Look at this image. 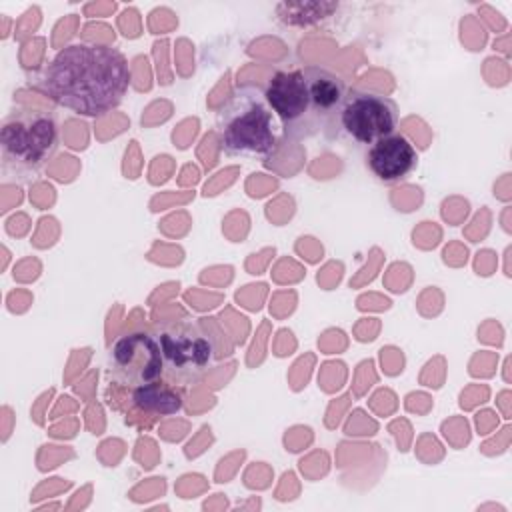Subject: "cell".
Listing matches in <instances>:
<instances>
[{
  "instance_id": "6da1fadb",
  "label": "cell",
  "mask_w": 512,
  "mask_h": 512,
  "mask_svg": "<svg viewBox=\"0 0 512 512\" xmlns=\"http://www.w3.org/2000/svg\"><path fill=\"white\" fill-rule=\"evenodd\" d=\"M128 86L124 56L106 46H70L36 80V88L58 104L82 114H100L116 106Z\"/></svg>"
},
{
  "instance_id": "7a4b0ae2",
  "label": "cell",
  "mask_w": 512,
  "mask_h": 512,
  "mask_svg": "<svg viewBox=\"0 0 512 512\" xmlns=\"http://www.w3.org/2000/svg\"><path fill=\"white\" fill-rule=\"evenodd\" d=\"M218 124L222 144L228 152L270 156L276 152L272 134V112L254 92H240L220 110Z\"/></svg>"
},
{
  "instance_id": "3957f363",
  "label": "cell",
  "mask_w": 512,
  "mask_h": 512,
  "mask_svg": "<svg viewBox=\"0 0 512 512\" xmlns=\"http://www.w3.org/2000/svg\"><path fill=\"white\" fill-rule=\"evenodd\" d=\"M156 336L168 384H192L206 372L214 348L202 322L176 320L162 326Z\"/></svg>"
},
{
  "instance_id": "277c9868",
  "label": "cell",
  "mask_w": 512,
  "mask_h": 512,
  "mask_svg": "<svg viewBox=\"0 0 512 512\" xmlns=\"http://www.w3.org/2000/svg\"><path fill=\"white\" fill-rule=\"evenodd\" d=\"M162 350L156 332L132 330L122 334L110 352V380L140 388L162 378Z\"/></svg>"
},
{
  "instance_id": "5b68a950",
  "label": "cell",
  "mask_w": 512,
  "mask_h": 512,
  "mask_svg": "<svg viewBox=\"0 0 512 512\" xmlns=\"http://www.w3.org/2000/svg\"><path fill=\"white\" fill-rule=\"evenodd\" d=\"M266 102L282 122L284 136L304 138L320 132L314 118L304 70L276 72L264 90Z\"/></svg>"
},
{
  "instance_id": "8992f818",
  "label": "cell",
  "mask_w": 512,
  "mask_h": 512,
  "mask_svg": "<svg viewBox=\"0 0 512 512\" xmlns=\"http://www.w3.org/2000/svg\"><path fill=\"white\" fill-rule=\"evenodd\" d=\"M340 126L360 144H374L390 134H396L398 108L394 100L350 90L340 110Z\"/></svg>"
},
{
  "instance_id": "52a82bcc",
  "label": "cell",
  "mask_w": 512,
  "mask_h": 512,
  "mask_svg": "<svg viewBox=\"0 0 512 512\" xmlns=\"http://www.w3.org/2000/svg\"><path fill=\"white\" fill-rule=\"evenodd\" d=\"M56 146V124L50 116L16 118L4 126V164L36 168Z\"/></svg>"
},
{
  "instance_id": "ba28073f",
  "label": "cell",
  "mask_w": 512,
  "mask_h": 512,
  "mask_svg": "<svg viewBox=\"0 0 512 512\" xmlns=\"http://www.w3.org/2000/svg\"><path fill=\"white\" fill-rule=\"evenodd\" d=\"M366 160L378 180L396 182L416 168L418 156L414 146L402 134H390L370 146Z\"/></svg>"
},
{
  "instance_id": "9c48e42d",
  "label": "cell",
  "mask_w": 512,
  "mask_h": 512,
  "mask_svg": "<svg viewBox=\"0 0 512 512\" xmlns=\"http://www.w3.org/2000/svg\"><path fill=\"white\" fill-rule=\"evenodd\" d=\"M134 400L142 410H156V412H176L182 404V396L180 392H176V388L168 382L158 384H146L134 390Z\"/></svg>"
}]
</instances>
